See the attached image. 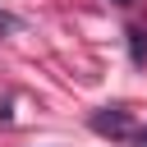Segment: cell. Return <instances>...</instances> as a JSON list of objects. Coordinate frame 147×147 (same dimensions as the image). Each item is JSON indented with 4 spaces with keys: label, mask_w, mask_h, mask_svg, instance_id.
<instances>
[{
    "label": "cell",
    "mask_w": 147,
    "mask_h": 147,
    "mask_svg": "<svg viewBox=\"0 0 147 147\" xmlns=\"http://www.w3.org/2000/svg\"><path fill=\"white\" fill-rule=\"evenodd\" d=\"M124 37H129V60L142 69V64H147V32H142V28H129Z\"/></svg>",
    "instance_id": "7a4b0ae2"
},
{
    "label": "cell",
    "mask_w": 147,
    "mask_h": 147,
    "mask_svg": "<svg viewBox=\"0 0 147 147\" xmlns=\"http://www.w3.org/2000/svg\"><path fill=\"white\" fill-rule=\"evenodd\" d=\"M0 28H5V32H18V28H23V18H14V14H5V9H0Z\"/></svg>",
    "instance_id": "3957f363"
},
{
    "label": "cell",
    "mask_w": 147,
    "mask_h": 147,
    "mask_svg": "<svg viewBox=\"0 0 147 147\" xmlns=\"http://www.w3.org/2000/svg\"><path fill=\"white\" fill-rule=\"evenodd\" d=\"M133 147H147V133H142V138H138V142H133Z\"/></svg>",
    "instance_id": "5b68a950"
},
{
    "label": "cell",
    "mask_w": 147,
    "mask_h": 147,
    "mask_svg": "<svg viewBox=\"0 0 147 147\" xmlns=\"http://www.w3.org/2000/svg\"><path fill=\"white\" fill-rule=\"evenodd\" d=\"M115 5H119V9H133V5H138V0H115Z\"/></svg>",
    "instance_id": "277c9868"
},
{
    "label": "cell",
    "mask_w": 147,
    "mask_h": 147,
    "mask_svg": "<svg viewBox=\"0 0 147 147\" xmlns=\"http://www.w3.org/2000/svg\"><path fill=\"white\" fill-rule=\"evenodd\" d=\"M87 129L92 133H101V138H133V115L129 110H119V106H101V110H92L87 115Z\"/></svg>",
    "instance_id": "6da1fadb"
}]
</instances>
